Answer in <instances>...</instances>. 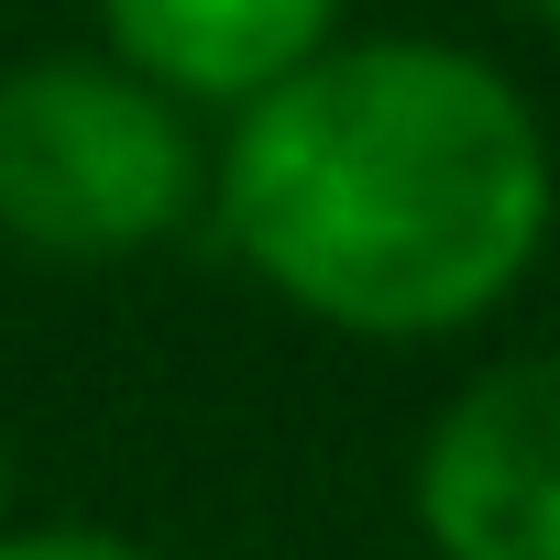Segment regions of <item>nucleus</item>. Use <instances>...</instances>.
<instances>
[{
    "label": "nucleus",
    "mask_w": 560,
    "mask_h": 560,
    "mask_svg": "<svg viewBox=\"0 0 560 560\" xmlns=\"http://www.w3.org/2000/svg\"><path fill=\"white\" fill-rule=\"evenodd\" d=\"M560 165L527 89L440 34H341L231 110L209 220L275 298L352 341H451L549 253Z\"/></svg>",
    "instance_id": "nucleus-1"
},
{
    "label": "nucleus",
    "mask_w": 560,
    "mask_h": 560,
    "mask_svg": "<svg viewBox=\"0 0 560 560\" xmlns=\"http://www.w3.org/2000/svg\"><path fill=\"white\" fill-rule=\"evenodd\" d=\"M209 209L198 110H176L121 56L0 67V242L45 264H121Z\"/></svg>",
    "instance_id": "nucleus-2"
},
{
    "label": "nucleus",
    "mask_w": 560,
    "mask_h": 560,
    "mask_svg": "<svg viewBox=\"0 0 560 560\" xmlns=\"http://www.w3.org/2000/svg\"><path fill=\"white\" fill-rule=\"evenodd\" d=\"M429 560H560V352L472 374L407 472Z\"/></svg>",
    "instance_id": "nucleus-3"
},
{
    "label": "nucleus",
    "mask_w": 560,
    "mask_h": 560,
    "mask_svg": "<svg viewBox=\"0 0 560 560\" xmlns=\"http://www.w3.org/2000/svg\"><path fill=\"white\" fill-rule=\"evenodd\" d=\"M100 34L176 110H242L341 45V0H100Z\"/></svg>",
    "instance_id": "nucleus-4"
},
{
    "label": "nucleus",
    "mask_w": 560,
    "mask_h": 560,
    "mask_svg": "<svg viewBox=\"0 0 560 560\" xmlns=\"http://www.w3.org/2000/svg\"><path fill=\"white\" fill-rule=\"evenodd\" d=\"M0 560H165L121 527H0Z\"/></svg>",
    "instance_id": "nucleus-5"
},
{
    "label": "nucleus",
    "mask_w": 560,
    "mask_h": 560,
    "mask_svg": "<svg viewBox=\"0 0 560 560\" xmlns=\"http://www.w3.org/2000/svg\"><path fill=\"white\" fill-rule=\"evenodd\" d=\"M516 12H527V23H549V34H560V0H516Z\"/></svg>",
    "instance_id": "nucleus-6"
},
{
    "label": "nucleus",
    "mask_w": 560,
    "mask_h": 560,
    "mask_svg": "<svg viewBox=\"0 0 560 560\" xmlns=\"http://www.w3.org/2000/svg\"><path fill=\"white\" fill-rule=\"evenodd\" d=\"M0 527H12V451H0Z\"/></svg>",
    "instance_id": "nucleus-7"
}]
</instances>
